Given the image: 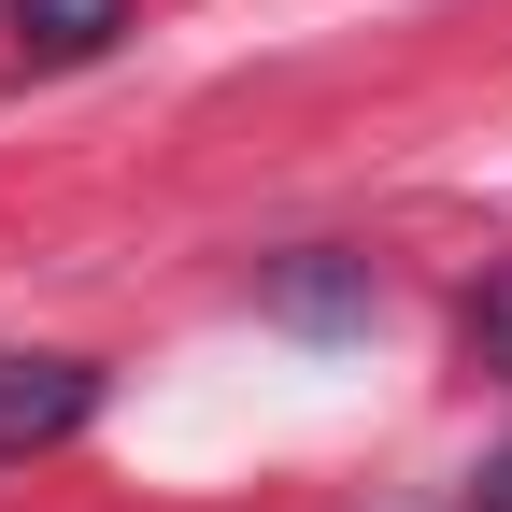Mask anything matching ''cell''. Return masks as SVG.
I'll list each match as a JSON object with an SVG mask.
<instances>
[{"instance_id": "cell-1", "label": "cell", "mask_w": 512, "mask_h": 512, "mask_svg": "<svg viewBox=\"0 0 512 512\" xmlns=\"http://www.w3.org/2000/svg\"><path fill=\"white\" fill-rule=\"evenodd\" d=\"M86 413H100V370H86V356L0 342V456H43V441H72Z\"/></svg>"}, {"instance_id": "cell-2", "label": "cell", "mask_w": 512, "mask_h": 512, "mask_svg": "<svg viewBox=\"0 0 512 512\" xmlns=\"http://www.w3.org/2000/svg\"><path fill=\"white\" fill-rule=\"evenodd\" d=\"M0 29H15L43 72H86V57L128 29V0H0Z\"/></svg>"}, {"instance_id": "cell-3", "label": "cell", "mask_w": 512, "mask_h": 512, "mask_svg": "<svg viewBox=\"0 0 512 512\" xmlns=\"http://www.w3.org/2000/svg\"><path fill=\"white\" fill-rule=\"evenodd\" d=\"M470 328H484V356H498V370H512V271H498V285H484V299H470Z\"/></svg>"}, {"instance_id": "cell-4", "label": "cell", "mask_w": 512, "mask_h": 512, "mask_svg": "<svg viewBox=\"0 0 512 512\" xmlns=\"http://www.w3.org/2000/svg\"><path fill=\"white\" fill-rule=\"evenodd\" d=\"M484 498H512V456H498V470H484Z\"/></svg>"}]
</instances>
